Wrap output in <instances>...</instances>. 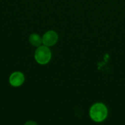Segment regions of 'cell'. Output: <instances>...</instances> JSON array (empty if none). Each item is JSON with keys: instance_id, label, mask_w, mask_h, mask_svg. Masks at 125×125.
I'll list each match as a JSON object with an SVG mask.
<instances>
[{"instance_id": "cell-3", "label": "cell", "mask_w": 125, "mask_h": 125, "mask_svg": "<svg viewBox=\"0 0 125 125\" xmlns=\"http://www.w3.org/2000/svg\"><path fill=\"white\" fill-rule=\"evenodd\" d=\"M42 39L43 44L45 46L49 47L56 44L58 40V35L55 31H49L44 34Z\"/></svg>"}, {"instance_id": "cell-4", "label": "cell", "mask_w": 125, "mask_h": 125, "mask_svg": "<svg viewBox=\"0 0 125 125\" xmlns=\"http://www.w3.org/2000/svg\"><path fill=\"white\" fill-rule=\"evenodd\" d=\"M25 81L24 75L20 72H13L9 78V83L13 87H19L23 84Z\"/></svg>"}, {"instance_id": "cell-6", "label": "cell", "mask_w": 125, "mask_h": 125, "mask_svg": "<svg viewBox=\"0 0 125 125\" xmlns=\"http://www.w3.org/2000/svg\"><path fill=\"white\" fill-rule=\"evenodd\" d=\"M24 125H38L37 123H36L34 121H28V122H26L25 124Z\"/></svg>"}, {"instance_id": "cell-1", "label": "cell", "mask_w": 125, "mask_h": 125, "mask_svg": "<svg viewBox=\"0 0 125 125\" xmlns=\"http://www.w3.org/2000/svg\"><path fill=\"white\" fill-rule=\"evenodd\" d=\"M107 107L102 103H96L91 106L89 110V116L96 122H103L107 117Z\"/></svg>"}, {"instance_id": "cell-2", "label": "cell", "mask_w": 125, "mask_h": 125, "mask_svg": "<svg viewBox=\"0 0 125 125\" xmlns=\"http://www.w3.org/2000/svg\"><path fill=\"white\" fill-rule=\"evenodd\" d=\"M51 53L50 49L46 46H40L38 48L35 52L36 61L38 63L45 65L50 61L51 59Z\"/></svg>"}, {"instance_id": "cell-5", "label": "cell", "mask_w": 125, "mask_h": 125, "mask_svg": "<svg viewBox=\"0 0 125 125\" xmlns=\"http://www.w3.org/2000/svg\"><path fill=\"white\" fill-rule=\"evenodd\" d=\"M29 41L30 43L35 47H39L42 43V38L38 34L34 33L31 34L29 37Z\"/></svg>"}]
</instances>
